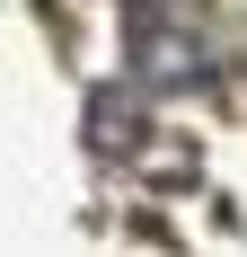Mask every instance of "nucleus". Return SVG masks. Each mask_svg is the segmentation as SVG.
Listing matches in <instances>:
<instances>
[{
    "label": "nucleus",
    "mask_w": 247,
    "mask_h": 257,
    "mask_svg": "<svg viewBox=\"0 0 247 257\" xmlns=\"http://www.w3.org/2000/svg\"><path fill=\"white\" fill-rule=\"evenodd\" d=\"M88 142H98V151H132V142H142V106L124 98V89H98V98H88Z\"/></svg>",
    "instance_id": "1"
}]
</instances>
